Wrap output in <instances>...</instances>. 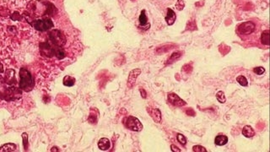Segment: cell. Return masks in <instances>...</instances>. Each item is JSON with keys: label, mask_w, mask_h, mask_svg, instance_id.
Segmentation results:
<instances>
[{"label": "cell", "mask_w": 270, "mask_h": 152, "mask_svg": "<svg viewBox=\"0 0 270 152\" xmlns=\"http://www.w3.org/2000/svg\"><path fill=\"white\" fill-rule=\"evenodd\" d=\"M22 139H23V144H24V148L25 150H27L28 149V135L26 133H23L22 134Z\"/></svg>", "instance_id": "7402d4cb"}, {"label": "cell", "mask_w": 270, "mask_h": 152, "mask_svg": "<svg viewBox=\"0 0 270 152\" xmlns=\"http://www.w3.org/2000/svg\"><path fill=\"white\" fill-rule=\"evenodd\" d=\"M253 72L258 75H262L265 72V69L263 67H256L253 69Z\"/></svg>", "instance_id": "603a6c76"}, {"label": "cell", "mask_w": 270, "mask_h": 152, "mask_svg": "<svg viewBox=\"0 0 270 152\" xmlns=\"http://www.w3.org/2000/svg\"><path fill=\"white\" fill-rule=\"evenodd\" d=\"M216 98L217 100H218V102H220V103H225V101H226L224 92L221 91H218L216 93Z\"/></svg>", "instance_id": "d6986e66"}, {"label": "cell", "mask_w": 270, "mask_h": 152, "mask_svg": "<svg viewBox=\"0 0 270 152\" xmlns=\"http://www.w3.org/2000/svg\"><path fill=\"white\" fill-rule=\"evenodd\" d=\"M236 81H237L242 86H248V81H247V79H246V78L245 76H243V75H239V76H237Z\"/></svg>", "instance_id": "ac0fdd59"}, {"label": "cell", "mask_w": 270, "mask_h": 152, "mask_svg": "<svg viewBox=\"0 0 270 152\" xmlns=\"http://www.w3.org/2000/svg\"><path fill=\"white\" fill-rule=\"evenodd\" d=\"M49 39L57 47H63L65 44L66 38L62 31L58 30H53L49 33Z\"/></svg>", "instance_id": "3957f363"}, {"label": "cell", "mask_w": 270, "mask_h": 152, "mask_svg": "<svg viewBox=\"0 0 270 152\" xmlns=\"http://www.w3.org/2000/svg\"><path fill=\"white\" fill-rule=\"evenodd\" d=\"M165 20L166 21L168 25H172L176 20V13L174 12V10L171 8H167V15L165 18Z\"/></svg>", "instance_id": "9c48e42d"}, {"label": "cell", "mask_w": 270, "mask_h": 152, "mask_svg": "<svg viewBox=\"0 0 270 152\" xmlns=\"http://www.w3.org/2000/svg\"><path fill=\"white\" fill-rule=\"evenodd\" d=\"M111 147V142L110 140H108L107 138H101V140H99L98 142V148L101 150H109Z\"/></svg>", "instance_id": "30bf717a"}, {"label": "cell", "mask_w": 270, "mask_h": 152, "mask_svg": "<svg viewBox=\"0 0 270 152\" xmlns=\"http://www.w3.org/2000/svg\"><path fill=\"white\" fill-rule=\"evenodd\" d=\"M63 85L65 86L71 87L74 86V84H75V79L74 77H72V76H69V75H66L65 77L63 78Z\"/></svg>", "instance_id": "9a60e30c"}, {"label": "cell", "mask_w": 270, "mask_h": 152, "mask_svg": "<svg viewBox=\"0 0 270 152\" xmlns=\"http://www.w3.org/2000/svg\"><path fill=\"white\" fill-rule=\"evenodd\" d=\"M167 98L168 102L175 107H183L187 105V102L181 99L176 93H169Z\"/></svg>", "instance_id": "8992f818"}, {"label": "cell", "mask_w": 270, "mask_h": 152, "mask_svg": "<svg viewBox=\"0 0 270 152\" xmlns=\"http://www.w3.org/2000/svg\"><path fill=\"white\" fill-rule=\"evenodd\" d=\"M146 110H147L148 113L149 114V116L152 118V119L154 120L156 123H161L162 118H161V112H160V109L148 107Z\"/></svg>", "instance_id": "ba28073f"}, {"label": "cell", "mask_w": 270, "mask_h": 152, "mask_svg": "<svg viewBox=\"0 0 270 152\" xmlns=\"http://www.w3.org/2000/svg\"><path fill=\"white\" fill-rule=\"evenodd\" d=\"M124 125L125 127L128 128L129 130L134 132H140L143 129V124L140 123L137 118L133 117V116H129L124 119Z\"/></svg>", "instance_id": "7a4b0ae2"}, {"label": "cell", "mask_w": 270, "mask_h": 152, "mask_svg": "<svg viewBox=\"0 0 270 152\" xmlns=\"http://www.w3.org/2000/svg\"><path fill=\"white\" fill-rule=\"evenodd\" d=\"M185 7V2L183 0H177L176 3V8L179 11H182Z\"/></svg>", "instance_id": "44dd1931"}, {"label": "cell", "mask_w": 270, "mask_h": 152, "mask_svg": "<svg viewBox=\"0 0 270 152\" xmlns=\"http://www.w3.org/2000/svg\"><path fill=\"white\" fill-rule=\"evenodd\" d=\"M227 142H228V137L223 135V134L217 135L215 137V139H214V144L216 145H219V146H223V145L227 144Z\"/></svg>", "instance_id": "8fae6325"}, {"label": "cell", "mask_w": 270, "mask_h": 152, "mask_svg": "<svg viewBox=\"0 0 270 152\" xmlns=\"http://www.w3.org/2000/svg\"><path fill=\"white\" fill-rule=\"evenodd\" d=\"M242 134L245 136L246 138H252L255 135V131L251 126L246 125L245 127L242 128Z\"/></svg>", "instance_id": "7c38bea8"}, {"label": "cell", "mask_w": 270, "mask_h": 152, "mask_svg": "<svg viewBox=\"0 0 270 152\" xmlns=\"http://www.w3.org/2000/svg\"><path fill=\"white\" fill-rule=\"evenodd\" d=\"M11 19H12L13 21H20V20L22 19V16L18 12H14V14H12Z\"/></svg>", "instance_id": "d4e9b609"}, {"label": "cell", "mask_w": 270, "mask_h": 152, "mask_svg": "<svg viewBox=\"0 0 270 152\" xmlns=\"http://www.w3.org/2000/svg\"><path fill=\"white\" fill-rule=\"evenodd\" d=\"M181 57V54L179 53H174L172 54L171 58H170V60H176Z\"/></svg>", "instance_id": "4316f807"}, {"label": "cell", "mask_w": 270, "mask_h": 152, "mask_svg": "<svg viewBox=\"0 0 270 152\" xmlns=\"http://www.w3.org/2000/svg\"><path fill=\"white\" fill-rule=\"evenodd\" d=\"M171 149H172V151L173 152H181V150L177 146H176L175 144H172L171 145Z\"/></svg>", "instance_id": "83f0119b"}, {"label": "cell", "mask_w": 270, "mask_h": 152, "mask_svg": "<svg viewBox=\"0 0 270 152\" xmlns=\"http://www.w3.org/2000/svg\"><path fill=\"white\" fill-rule=\"evenodd\" d=\"M141 74V70L140 69H135L133 70L129 73L128 75V79H127V87L128 88H132L135 85V82L137 80V78L139 77V74Z\"/></svg>", "instance_id": "52a82bcc"}, {"label": "cell", "mask_w": 270, "mask_h": 152, "mask_svg": "<svg viewBox=\"0 0 270 152\" xmlns=\"http://www.w3.org/2000/svg\"><path fill=\"white\" fill-rule=\"evenodd\" d=\"M139 91H140V93H141V96L143 97V98H146V92L145 91L143 90V89H139Z\"/></svg>", "instance_id": "f1b7e54d"}, {"label": "cell", "mask_w": 270, "mask_h": 152, "mask_svg": "<svg viewBox=\"0 0 270 152\" xmlns=\"http://www.w3.org/2000/svg\"><path fill=\"white\" fill-rule=\"evenodd\" d=\"M192 151H194V152H207V150H206L204 147L201 146V145H195V146H193V147H192Z\"/></svg>", "instance_id": "cb8c5ba5"}, {"label": "cell", "mask_w": 270, "mask_h": 152, "mask_svg": "<svg viewBox=\"0 0 270 152\" xmlns=\"http://www.w3.org/2000/svg\"><path fill=\"white\" fill-rule=\"evenodd\" d=\"M139 23H140V25H148V19H147V16H146V14H145V10L143 9L141 11V14H140V15H139Z\"/></svg>", "instance_id": "e0dca14e"}, {"label": "cell", "mask_w": 270, "mask_h": 152, "mask_svg": "<svg viewBox=\"0 0 270 152\" xmlns=\"http://www.w3.org/2000/svg\"><path fill=\"white\" fill-rule=\"evenodd\" d=\"M53 53L55 54V56L57 57L58 59H62L65 57V53L64 51L60 48V47H57V48H54L53 49Z\"/></svg>", "instance_id": "2e32d148"}, {"label": "cell", "mask_w": 270, "mask_h": 152, "mask_svg": "<svg viewBox=\"0 0 270 152\" xmlns=\"http://www.w3.org/2000/svg\"><path fill=\"white\" fill-rule=\"evenodd\" d=\"M261 41L263 45L268 46L269 45V31L266 30L263 31L261 35Z\"/></svg>", "instance_id": "5bb4252c"}, {"label": "cell", "mask_w": 270, "mask_h": 152, "mask_svg": "<svg viewBox=\"0 0 270 152\" xmlns=\"http://www.w3.org/2000/svg\"><path fill=\"white\" fill-rule=\"evenodd\" d=\"M33 26L39 31H46L53 27V22L51 20H38L33 22Z\"/></svg>", "instance_id": "5b68a950"}, {"label": "cell", "mask_w": 270, "mask_h": 152, "mask_svg": "<svg viewBox=\"0 0 270 152\" xmlns=\"http://www.w3.org/2000/svg\"><path fill=\"white\" fill-rule=\"evenodd\" d=\"M176 140H177V141H178L182 145H186V144H187V139H186V137H185L183 134H177V135H176Z\"/></svg>", "instance_id": "ffe728a7"}, {"label": "cell", "mask_w": 270, "mask_h": 152, "mask_svg": "<svg viewBox=\"0 0 270 152\" xmlns=\"http://www.w3.org/2000/svg\"><path fill=\"white\" fill-rule=\"evenodd\" d=\"M89 122H90V123H96V121H97V119H96V117H95V116H94V114H92V113H90V115L89 116Z\"/></svg>", "instance_id": "484cf974"}, {"label": "cell", "mask_w": 270, "mask_h": 152, "mask_svg": "<svg viewBox=\"0 0 270 152\" xmlns=\"http://www.w3.org/2000/svg\"><path fill=\"white\" fill-rule=\"evenodd\" d=\"M16 144L13 143H8V144H4L3 146L0 147V152H10L14 151L16 150Z\"/></svg>", "instance_id": "4fadbf2b"}, {"label": "cell", "mask_w": 270, "mask_h": 152, "mask_svg": "<svg viewBox=\"0 0 270 152\" xmlns=\"http://www.w3.org/2000/svg\"><path fill=\"white\" fill-rule=\"evenodd\" d=\"M3 71H4V66L0 63V73H2Z\"/></svg>", "instance_id": "f546056e"}, {"label": "cell", "mask_w": 270, "mask_h": 152, "mask_svg": "<svg viewBox=\"0 0 270 152\" xmlns=\"http://www.w3.org/2000/svg\"><path fill=\"white\" fill-rule=\"evenodd\" d=\"M256 29V25L252 21H246L243 22L238 26L237 32L241 36H248L250 34L254 32Z\"/></svg>", "instance_id": "277c9868"}, {"label": "cell", "mask_w": 270, "mask_h": 152, "mask_svg": "<svg viewBox=\"0 0 270 152\" xmlns=\"http://www.w3.org/2000/svg\"><path fill=\"white\" fill-rule=\"evenodd\" d=\"M20 88L25 91H30L34 86V80H33L32 75L29 72L28 70L22 68L20 70Z\"/></svg>", "instance_id": "6da1fadb"}]
</instances>
